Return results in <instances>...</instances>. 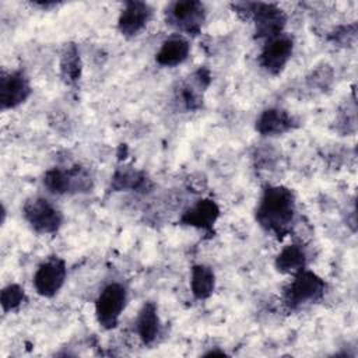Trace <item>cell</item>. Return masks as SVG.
Returning a JSON list of instances; mask_svg holds the SVG:
<instances>
[{
    "label": "cell",
    "mask_w": 358,
    "mask_h": 358,
    "mask_svg": "<svg viewBox=\"0 0 358 358\" xmlns=\"http://www.w3.org/2000/svg\"><path fill=\"white\" fill-rule=\"evenodd\" d=\"M190 53V43L183 35H172L166 38L155 55V60L159 66L173 67L183 63Z\"/></svg>",
    "instance_id": "5bb4252c"
},
{
    "label": "cell",
    "mask_w": 358,
    "mask_h": 358,
    "mask_svg": "<svg viewBox=\"0 0 358 358\" xmlns=\"http://www.w3.org/2000/svg\"><path fill=\"white\" fill-rule=\"evenodd\" d=\"M67 275L66 262L59 256H49L34 274V288L43 298L55 296L63 287Z\"/></svg>",
    "instance_id": "ba28073f"
},
{
    "label": "cell",
    "mask_w": 358,
    "mask_h": 358,
    "mask_svg": "<svg viewBox=\"0 0 358 358\" xmlns=\"http://www.w3.org/2000/svg\"><path fill=\"white\" fill-rule=\"evenodd\" d=\"M296 215V200L291 189L275 185L263 190L256 210V222L273 236L282 239L291 232Z\"/></svg>",
    "instance_id": "6da1fadb"
},
{
    "label": "cell",
    "mask_w": 358,
    "mask_h": 358,
    "mask_svg": "<svg viewBox=\"0 0 358 358\" xmlns=\"http://www.w3.org/2000/svg\"><path fill=\"white\" fill-rule=\"evenodd\" d=\"M22 215L28 225L41 235L55 234L63 224L62 211L45 197H32L27 200Z\"/></svg>",
    "instance_id": "52a82bcc"
},
{
    "label": "cell",
    "mask_w": 358,
    "mask_h": 358,
    "mask_svg": "<svg viewBox=\"0 0 358 358\" xmlns=\"http://www.w3.org/2000/svg\"><path fill=\"white\" fill-rule=\"evenodd\" d=\"M127 303L126 287L120 282H110L102 288L95 299V316L101 327L110 330L116 327Z\"/></svg>",
    "instance_id": "8992f818"
},
{
    "label": "cell",
    "mask_w": 358,
    "mask_h": 358,
    "mask_svg": "<svg viewBox=\"0 0 358 358\" xmlns=\"http://www.w3.org/2000/svg\"><path fill=\"white\" fill-rule=\"evenodd\" d=\"M152 17V8L144 1H126L119 18L117 29L124 38L137 36Z\"/></svg>",
    "instance_id": "8fae6325"
},
{
    "label": "cell",
    "mask_w": 358,
    "mask_h": 358,
    "mask_svg": "<svg viewBox=\"0 0 358 358\" xmlns=\"http://www.w3.org/2000/svg\"><path fill=\"white\" fill-rule=\"evenodd\" d=\"M29 78L21 70L3 71L0 78V105L1 109H14L24 103L31 95Z\"/></svg>",
    "instance_id": "30bf717a"
},
{
    "label": "cell",
    "mask_w": 358,
    "mask_h": 358,
    "mask_svg": "<svg viewBox=\"0 0 358 358\" xmlns=\"http://www.w3.org/2000/svg\"><path fill=\"white\" fill-rule=\"evenodd\" d=\"M113 190H134V192H147L151 187L150 178L133 168H119L110 180Z\"/></svg>",
    "instance_id": "2e32d148"
},
{
    "label": "cell",
    "mask_w": 358,
    "mask_h": 358,
    "mask_svg": "<svg viewBox=\"0 0 358 358\" xmlns=\"http://www.w3.org/2000/svg\"><path fill=\"white\" fill-rule=\"evenodd\" d=\"M330 39L341 45L354 43L357 39V24H348V25H341L336 28L330 35Z\"/></svg>",
    "instance_id": "7402d4cb"
},
{
    "label": "cell",
    "mask_w": 358,
    "mask_h": 358,
    "mask_svg": "<svg viewBox=\"0 0 358 358\" xmlns=\"http://www.w3.org/2000/svg\"><path fill=\"white\" fill-rule=\"evenodd\" d=\"M43 186L53 194L85 193L92 189L91 173L80 165L67 169L52 168L43 175Z\"/></svg>",
    "instance_id": "277c9868"
},
{
    "label": "cell",
    "mask_w": 358,
    "mask_h": 358,
    "mask_svg": "<svg viewBox=\"0 0 358 358\" xmlns=\"http://www.w3.org/2000/svg\"><path fill=\"white\" fill-rule=\"evenodd\" d=\"M27 302L25 291L18 284H8L1 289L0 303L4 312H13L20 309Z\"/></svg>",
    "instance_id": "ffe728a7"
},
{
    "label": "cell",
    "mask_w": 358,
    "mask_h": 358,
    "mask_svg": "<svg viewBox=\"0 0 358 358\" xmlns=\"http://www.w3.org/2000/svg\"><path fill=\"white\" fill-rule=\"evenodd\" d=\"M294 52V39L287 34H280L271 39H267L259 55L260 67L271 76H278Z\"/></svg>",
    "instance_id": "9c48e42d"
},
{
    "label": "cell",
    "mask_w": 358,
    "mask_h": 358,
    "mask_svg": "<svg viewBox=\"0 0 358 358\" xmlns=\"http://www.w3.org/2000/svg\"><path fill=\"white\" fill-rule=\"evenodd\" d=\"M190 289L194 298L207 299L215 289V274L206 264H194L190 270Z\"/></svg>",
    "instance_id": "ac0fdd59"
},
{
    "label": "cell",
    "mask_w": 358,
    "mask_h": 358,
    "mask_svg": "<svg viewBox=\"0 0 358 358\" xmlns=\"http://www.w3.org/2000/svg\"><path fill=\"white\" fill-rule=\"evenodd\" d=\"M159 329L161 322L157 305L154 302H145L136 317V331L143 344H152L159 334Z\"/></svg>",
    "instance_id": "9a60e30c"
},
{
    "label": "cell",
    "mask_w": 358,
    "mask_h": 358,
    "mask_svg": "<svg viewBox=\"0 0 358 358\" xmlns=\"http://www.w3.org/2000/svg\"><path fill=\"white\" fill-rule=\"evenodd\" d=\"M201 92H203V90L192 78V81L180 85V88L178 91V99L183 105L185 109L197 110L201 108V103H203Z\"/></svg>",
    "instance_id": "44dd1931"
},
{
    "label": "cell",
    "mask_w": 358,
    "mask_h": 358,
    "mask_svg": "<svg viewBox=\"0 0 358 358\" xmlns=\"http://www.w3.org/2000/svg\"><path fill=\"white\" fill-rule=\"evenodd\" d=\"M274 266L281 274L294 275L298 271L306 268V253L301 245H287L277 255Z\"/></svg>",
    "instance_id": "e0dca14e"
},
{
    "label": "cell",
    "mask_w": 358,
    "mask_h": 358,
    "mask_svg": "<svg viewBox=\"0 0 358 358\" xmlns=\"http://www.w3.org/2000/svg\"><path fill=\"white\" fill-rule=\"evenodd\" d=\"M324 292V280L316 273L303 268L292 275V280L284 288L282 299L289 309H298L303 305L320 301Z\"/></svg>",
    "instance_id": "3957f363"
},
{
    "label": "cell",
    "mask_w": 358,
    "mask_h": 358,
    "mask_svg": "<svg viewBox=\"0 0 358 358\" xmlns=\"http://www.w3.org/2000/svg\"><path fill=\"white\" fill-rule=\"evenodd\" d=\"M81 57L74 43H66L60 55V73L66 84L74 85L81 77Z\"/></svg>",
    "instance_id": "d6986e66"
},
{
    "label": "cell",
    "mask_w": 358,
    "mask_h": 358,
    "mask_svg": "<svg viewBox=\"0 0 358 358\" xmlns=\"http://www.w3.org/2000/svg\"><path fill=\"white\" fill-rule=\"evenodd\" d=\"M218 217H220L218 204L211 199H200L183 211L180 217V222L183 225L193 227L201 231H213Z\"/></svg>",
    "instance_id": "7c38bea8"
},
{
    "label": "cell",
    "mask_w": 358,
    "mask_h": 358,
    "mask_svg": "<svg viewBox=\"0 0 358 358\" xmlns=\"http://www.w3.org/2000/svg\"><path fill=\"white\" fill-rule=\"evenodd\" d=\"M236 14L245 20H252L255 34L262 39H271L284 32L287 15L274 3L262 1H242L232 4Z\"/></svg>",
    "instance_id": "7a4b0ae2"
},
{
    "label": "cell",
    "mask_w": 358,
    "mask_h": 358,
    "mask_svg": "<svg viewBox=\"0 0 358 358\" xmlns=\"http://www.w3.org/2000/svg\"><path fill=\"white\" fill-rule=\"evenodd\" d=\"M166 24L186 35H197L206 20V8L197 0H180L171 3L165 10Z\"/></svg>",
    "instance_id": "5b68a950"
},
{
    "label": "cell",
    "mask_w": 358,
    "mask_h": 358,
    "mask_svg": "<svg viewBox=\"0 0 358 358\" xmlns=\"http://www.w3.org/2000/svg\"><path fill=\"white\" fill-rule=\"evenodd\" d=\"M294 116L280 108L264 109L256 119V131L262 136H280L295 127Z\"/></svg>",
    "instance_id": "4fadbf2b"
}]
</instances>
